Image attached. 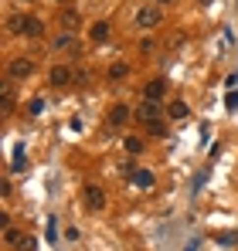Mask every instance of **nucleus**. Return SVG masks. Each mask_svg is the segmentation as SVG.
Segmentation results:
<instances>
[{"instance_id": "obj_3", "label": "nucleus", "mask_w": 238, "mask_h": 251, "mask_svg": "<svg viewBox=\"0 0 238 251\" xmlns=\"http://www.w3.org/2000/svg\"><path fill=\"white\" fill-rule=\"evenodd\" d=\"M82 197H85V207H89V210H102V207H106V190H102L99 183H85Z\"/></svg>"}, {"instance_id": "obj_17", "label": "nucleus", "mask_w": 238, "mask_h": 251, "mask_svg": "<svg viewBox=\"0 0 238 251\" xmlns=\"http://www.w3.org/2000/svg\"><path fill=\"white\" fill-rule=\"evenodd\" d=\"M61 24H65V27L72 31V27L79 24V10H65V14H61Z\"/></svg>"}, {"instance_id": "obj_9", "label": "nucleus", "mask_w": 238, "mask_h": 251, "mask_svg": "<svg viewBox=\"0 0 238 251\" xmlns=\"http://www.w3.org/2000/svg\"><path fill=\"white\" fill-rule=\"evenodd\" d=\"M10 112H14V88L3 85L0 88V116H10Z\"/></svg>"}, {"instance_id": "obj_21", "label": "nucleus", "mask_w": 238, "mask_h": 251, "mask_svg": "<svg viewBox=\"0 0 238 251\" xmlns=\"http://www.w3.org/2000/svg\"><path fill=\"white\" fill-rule=\"evenodd\" d=\"M147 132H150V136H167V126H163V123H150V126H147Z\"/></svg>"}, {"instance_id": "obj_7", "label": "nucleus", "mask_w": 238, "mask_h": 251, "mask_svg": "<svg viewBox=\"0 0 238 251\" xmlns=\"http://www.w3.org/2000/svg\"><path fill=\"white\" fill-rule=\"evenodd\" d=\"M163 95H167V85L160 82V78H153V82H147V88H143V99H147V102H160Z\"/></svg>"}, {"instance_id": "obj_18", "label": "nucleus", "mask_w": 238, "mask_h": 251, "mask_svg": "<svg viewBox=\"0 0 238 251\" xmlns=\"http://www.w3.org/2000/svg\"><path fill=\"white\" fill-rule=\"evenodd\" d=\"M21 238H24V234H21L17 227H3V241H7V245H17Z\"/></svg>"}, {"instance_id": "obj_20", "label": "nucleus", "mask_w": 238, "mask_h": 251, "mask_svg": "<svg viewBox=\"0 0 238 251\" xmlns=\"http://www.w3.org/2000/svg\"><path fill=\"white\" fill-rule=\"evenodd\" d=\"M44 231H48V241H51V245H55V238H58V221H55V217H51V221H48V227H44Z\"/></svg>"}, {"instance_id": "obj_8", "label": "nucleus", "mask_w": 238, "mask_h": 251, "mask_svg": "<svg viewBox=\"0 0 238 251\" xmlns=\"http://www.w3.org/2000/svg\"><path fill=\"white\" fill-rule=\"evenodd\" d=\"M24 27H28V14H14V17H7V31H10V34L24 38Z\"/></svg>"}, {"instance_id": "obj_2", "label": "nucleus", "mask_w": 238, "mask_h": 251, "mask_svg": "<svg viewBox=\"0 0 238 251\" xmlns=\"http://www.w3.org/2000/svg\"><path fill=\"white\" fill-rule=\"evenodd\" d=\"M160 21H163V10H160L157 3H147V7H140V10H136V27H143V31L160 27Z\"/></svg>"}, {"instance_id": "obj_24", "label": "nucleus", "mask_w": 238, "mask_h": 251, "mask_svg": "<svg viewBox=\"0 0 238 251\" xmlns=\"http://www.w3.org/2000/svg\"><path fill=\"white\" fill-rule=\"evenodd\" d=\"M160 3H170V0H160Z\"/></svg>"}, {"instance_id": "obj_1", "label": "nucleus", "mask_w": 238, "mask_h": 251, "mask_svg": "<svg viewBox=\"0 0 238 251\" xmlns=\"http://www.w3.org/2000/svg\"><path fill=\"white\" fill-rule=\"evenodd\" d=\"M34 75V61L31 58H10L7 61V78L10 82H24V78H31Z\"/></svg>"}, {"instance_id": "obj_12", "label": "nucleus", "mask_w": 238, "mask_h": 251, "mask_svg": "<svg viewBox=\"0 0 238 251\" xmlns=\"http://www.w3.org/2000/svg\"><path fill=\"white\" fill-rule=\"evenodd\" d=\"M109 34H113V27H109L106 21H99V24H92V41H95V44L109 41Z\"/></svg>"}, {"instance_id": "obj_11", "label": "nucleus", "mask_w": 238, "mask_h": 251, "mask_svg": "<svg viewBox=\"0 0 238 251\" xmlns=\"http://www.w3.org/2000/svg\"><path fill=\"white\" fill-rule=\"evenodd\" d=\"M167 116H170V119H187V116H191V109H187V102H184V99H177V102H170Z\"/></svg>"}, {"instance_id": "obj_23", "label": "nucleus", "mask_w": 238, "mask_h": 251, "mask_svg": "<svg viewBox=\"0 0 238 251\" xmlns=\"http://www.w3.org/2000/svg\"><path fill=\"white\" fill-rule=\"evenodd\" d=\"M198 3H201V7H211V3H214V0H198Z\"/></svg>"}, {"instance_id": "obj_16", "label": "nucleus", "mask_w": 238, "mask_h": 251, "mask_svg": "<svg viewBox=\"0 0 238 251\" xmlns=\"http://www.w3.org/2000/svg\"><path fill=\"white\" fill-rule=\"evenodd\" d=\"M122 146H126V153H133V156H136V153H143V139H140V136H126V139H122Z\"/></svg>"}, {"instance_id": "obj_25", "label": "nucleus", "mask_w": 238, "mask_h": 251, "mask_svg": "<svg viewBox=\"0 0 238 251\" xmlns=\"http://www.w3.org/2000/svg\"><path fill=\"white\" fill-rule=\"evenodd\" d=\"M187 251H194V245H191V248H187Z\"/></svg>"}, {"instance_id": "obj_14", "label": "nucleus", "mask_w": 238, "mask_h": 251, "mask_svg": "<svg viewBox=\"0 0 238 251\" xmlns=\"http://www.w3.org/2000/svg\"><path fill=\"white\" fill-rule=\"evenodd\" d=\"M51 48H55V51H61V48H79V41H75V34H58V38L51 41Z\"/></svg>"}, {"instance_id": "obj_19", "label": "nucleus", "mask_w": 238, "mask_h": 251, "mask_svg": "<svg viewBox=\"0 0 238 251\" xmlns=\"http://www.w3.org/2000/svg\"><path fill=\"white\" fill-rule=\"evenodd\" d=\"M14 248H17V251H34V238H31V234H24V238H21Z\"/></svg>"}, {"instance_id": "obj_4", "label": "nucleus", "mask_w": 238, "mask_h": 251, "mask_svg": "<svg viewBox=\"0 0 238 251\" xmlns=\"http://www.w3.org/2000/svg\"><path fill=\"white\" fill-rule=\"evenodd\" d=\"M133 116H136V119H140L143 126L160 123V102H147V99H143V102H140V105L133 109Z\"/></svg>"}, {"instance_id": "obj_10", "label": "nucleus", "mask_w": 238, "mask_h": 251, "mask_svg": "<svg viewBox=\"0 0 238 251\" xmlns=\"http://www.w3.org/2000/svg\"><path fill=\"white\" fill-rule=\"evenodd\" d=\"M41 34H44V21L28 14V27H24V38H41Z\"/></svg>"}, {"instance_id": "obj_15", "label": "nucleus", "mask_w": 238, "mask_h": 251, "mask_svg": "<svg viewBox=\"0 0 238 251\" xmlns=\"http://www.w3.org/2000/svg\"><path fill=\"white\" fill-rule=\"evenodd\" d=\"M126 75H129V61H116V65L109 68V78H113V82H119V78H126Z\"/></svg>"}, {"instance_id": "obj_13", "label": "nucleus", "mask_w": 238, "mask_h": 251, "mask_svg": "<svg viewBox=\"0 0 238 251\" xmlns=\"http://www.w3.org/2000/svg\"><path fill=\"white\" fill-rule=\"evenodd\" d=\"M133 183L147 190V187H153V173H150V170H136V173H133Z\"/></svg>"}, {"instance_id": "obj_5", "label": "nucleus", "mask_w": 238, "mask_h": 251, "mask_svg": "<svg viewBox=\"0 0 238 251\" xmlns=\"http://www.w3.org/2000/svg\"><path fill=\"white\" fill-rule=\"evenodd\" d=\"M48 82L55 85V88H65V85L75 82V72H72L68 65H55V68L48 72Z\"/></svg>"}, {"instance_id": "obj_6", "label": "nucleus", "mask_w": 238, "mask_h": 251, "mask_svg": "<svg viewBox=\"0 0 238 251\" xmlns=\"http://www.w3.org/2000/svg\"><path fill=\"white\" fill-rule=\"evenodd\" d=\"M129 116H133V109L119 102V105H113V109H109V126H116V129H119V126L129 123Z\"/></svg>"}, {"instance_id": "obj_22", "label": "nucleus", "mask_w": 238, "mask_h": 251, "mask_svg": "<svg viewBox=\"0 0 238 251\" xmlns=\"http://www.w3.org/2000/svg\"><path fill=\"white\" fill-rule=\"evenodd\" d=\"M228 109H238V92H228V102H225Z\"/></svg>"}]
</instances>
